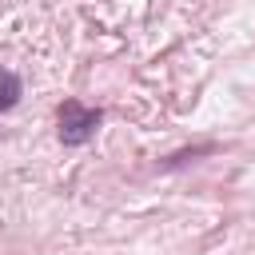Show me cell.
<instances>
[{"label": "cell", "instance_id": "7a4b0ae2", "mask_svg": "<svg viewBox=\"0 0 255 255\" xmlns=\"http://www.w3.org/2000/svg\"><path fill=\"white\" fill-rule=\"evenodd\" d=\"M20 92H24L20 76H16L12 68H0V112H12V108L20 104Z\"/></svg>", "mask_w": 255, "mask_h": 255}, {"label": "cell", "instance_id": "6da1fadb", "mask_svg": "<svg viewBox=\"0 0 255 255\" xmlns=\"http://www.w3.org/2000/svg\"><path fill=\"white\" fill-rule=\"evenodd\" d=\"M56 120H60V139L68 147H80V143H88L96 135V128H100L104 116H100V108H84L80 100H64L60 112H56Z\"/></svg>", "mask_w": 255, "mask_h": 255}]
</instances>
